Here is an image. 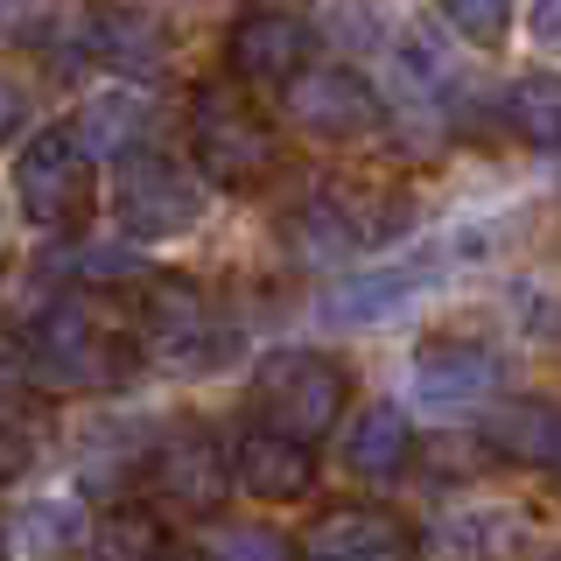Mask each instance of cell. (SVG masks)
I'll return each instance as SVG.
<instances>
[{
    "label": "cell",
    "mask_w": 561,
    "mask_h": 561,
    "mask_svg": "<svg viewBox=\"0 0 561 561\" xmlns=\"http://www.w3.org/2000/svg\"><path fill=\"white\" fill-rule=\"evenodd\" d=\"M253 400L267 414V428L295 435V443L316 449V435H330L351 408V373L330 351H309V344H288V351H267L253 373Z\"/></svg>",
    "instance_id": "6da1fadb"
},
{
    "label": "cell",
    "mask_w": 561,
    "mask_h": 561,
    "mask_svg": "<svg viewBox=\"0 0 561 561\" xmlns=\"http://www.w3.org/2000/svg\"><path fill=\"white\" fill-rule=\"evenodd\" d=\"M190 148H197V169L218 190H260L280 162L274 127L232 92V84H197V92H190Z\"/></svg>",
    "instance_id": "7a4b0ae2"
},
{
    "label": "cell",
    "mask_w": 561,
    "mask_h": 561,
    "mask_svg": "<svg viewBox=\"0 0 561 561\" xmlns=\"http://www.w3.org/2000/svg\"><path fill=\"white\" fill-rule=\"evenodd\" d=\"M14 204H22V218L35 232H57V239L92 218L99 175L84 162V148L70 140V127H49L22 148V162H14Z\"/></svg>",
    "instance_id": "3957f363"
},
{
    "label": "cell",
    "mask_w": 561,
    "mask_h": 561,
    "mask_svg": "<svg viewBox=\"0 0 561 561\" xmlns=\"http://www.w3.org/2000/svg\"><path fill=\"white\" fill-rule=\"evenodd\" d=\"M22 358H28V379H35V386H57V393H78V386L119 379L113 337L99 330V316L84 309L78 295H64V302H49L43 316H35L28 337H22Z\"/></svg>",
    "instance_id": "277c9868"
},
{
    "label": "cell",
    "mask_w": 561,
    "mask_h": 561,
    "mask_svg": "<svg viewBox=\"0 0 561 561\" xmlns=\"http://www.w3.org/2000/svg\"><path fill=\"white\" fill-rule=\"evenodd\" d=\"M113 210L127 225V239H183L204 218V190L183 162H169L154 148H134V154H119Z\"/></svg>",
    "instance_id": "5b68a950"
},
{
    "label": "cell",
    "mask_w": 561,
    "mask_h": 561,
    "mask_svg": "<svg viewBox=\"0 0 561 561\" xmlns=\"http://www.w3.org/2000/svg\"><path fill=\"white\" fill-rule=\"evenodd\" d=\"M309 49H316L309 14L280 8V0H253L225 28V70L239 84H295L309 70Z\"/></svg>",
    "instance_id": "8992f818"
},
{
    "label": "cell",
    "mask_w": 561,
    "mask_h": 561,
    "mask_svg": "<svg viewBox=\"0 0 561 561\" xmlns=\"http://www.w3.org/2000/svg\"><path fill=\"white\" fill-rule=\"evenodd\" d=\"M210 295L183 274H154L140 288V344H148L154 365H175V373H197V365H218L225 351L210 344Z\"/></svg>",
    "instance_id": "52a82bcc"
},
{
    "label": "cell",
    "mask_w": 561,
    "mask_h": 561,
    "mask_svg": "<svg viewBox=\"0 0 561 561\" xmlns=\"http://www.w3.org/2000/svg\"><path fill=\"white\" fill-rule=\"evenodd\" d=\"M148 478L162 491V505L190 519H210L225 505V484H232V456L218 449V435L204 421H175L162 443L148 449Z\"/></svg>",
    "instance_id": "ba28073f"
},
{
    "label": "cell",
    "mask_w": 561,
    "mask_h": 561,
    "mask_svg": "<svg viewBox=\"0 0 561 561\" xmlns=\"http://www.w3.org/2000/svg\"><path fill=\"white\" fill-rule=\"evenodd\" d=\"M280 92H288V119L316 140H358V134L379 127V92L344 64H309Z\"/></svg>",
    "instance_id": "9c48e42d"
},
{
    "label": "cell",
    "mask_w": 561,
    "mask_h": 561,
    "mask_svg": "<svg viewBox=\"0 0 561 561\" xmlns=\"http://www.w3.org/2000/svg\"><path fill=\"white\" fill-rule=\"evenodd\" d=\"M499 379H505L499 351L478 337H435L414 351V400L421 408H443V414L478 408V400L499 393Z\"/></svg>",
    "instance_id": "30bf717a"
},
{
    "label": "cell",
    "mask_w": 561,
    "mask_h": 561,
    "mask_svg": "<svg viewBox=\"0 0 561 561\" xmlns=\"http://www.w3.org/2000/svg\"><path fill=\"white\" fill-rule=\"evenodd\" d=\"M225 456H232V484L253 491L260 505H295V499L316 491V449L295 443V435H280V428H267V421H253Z\"/></svg>",
    "instance_id": "8fae6325"
},
{
    "label": "cell",
    "mask_w": 561,
    "mask_h": 561,
    "mask_svg": "<svg viewBox=\"0 0 561 561\" xmlns=\"http://www.w3.org/2000/svg\"><path fill=\"white\" fill-rule=\"evenodd\" d=\"M309 561H408L414 554V526L386 505H330L302 540Z\"/></svg>",
    "instance_id": "7c38bea8"
},
{
    "label": "cell",
    "mask_w": 561,
    "mask_h": 561,
    "mask_svg": "<svg viewBox=\"0 0 561 561\" xmlns=\"http://www.w3.org/2000/svg\"><path fill=\"white\" fill-rule=\"evenodd\" d=\"M414 463V421L408 408H393V400H373V408H358L344 421V470L365 484H393L408 478Z\"/></svg>",
    "instance_id": "4fadbf2b"
},
{
    "label": "cell",
    "mask_w": 561,
    "mask_h": 561,
    "mask_svg": "<svg viewBox=\"0 0 561 561\" xmlns=\"http://www.w3.org/2000/svg\"><path fill=\"white\" fill-rule=\"evenodd\" d=\"M92 57L119 78H162L169 64V35L148 8L134 0H113V8H92Z\"/></svg>",
    "instance_id": "5bb4252c"
},
{
    "label": "cell",
    "mask_w": 561,
    "mask_h": 561,
    "mask_svg": "<svg viewBox=\"0 0 561 561\" xmlns=\"http://www.w3.org/2000/svg\"><path fill=\"white\" fill-rule=\"evenodd\" d=\"M484 443L499 449L505 463L554 470V456H561V400H505V408L484 421Z\"/></svg>",
    "instance_id": "9a60e30c"
},
{
    "label": "cell",
    "mask_w": 561,
    "mask_h": 561,
    "mask_svg": "<svg viewBox=\"0 0 561 561\" xmlns=\"http://www.w3.org/2000/svg\"><path fill=\"white\" fill-rule=\"evenodd\" d=\"M330 210L344 218L351 245H386V239L408 232L414 197L400 183H337V190H330Z\"/></svg>",
    "instance_id": "2e32d148"
},
{
    "label": "cell",
    "mask_w": 561,
    "mask_h": 561,
    "mask_svg": "<svg viewBox=\"0 0 561 561\" xmlns=\"http://www.w3.org/2000/svg\"><path fill=\"white\" fill-rule=\"evenodd\" d=\"M414 288H421V274H414V267L351 274V280H337V288L323 295V316H330V323H379V316L408 309V302H414Z\"/></svg>",
    "instance_id": "e0dca14e"
},
{
    "label": "cell",
    "mask_w": 561,
    "mask_h": 561,
    "mask_svg": "<svg viewBox=\"0 0 561 561\" xmlns=\"http://www.w3.org/2000/svg\"><path fill=\"white\" fill-rule=\"evenodd\" d=\"M499 119L526 140V148H561V78H554V70H534V78H519L513 92H505Z\"/></svg>",
    "instance_id": "ac0fdd59"
},
{
    "label": "cell",
    "mask_w": 561,
    "mask_h": 561,
    "mask_svg": "<svg viewBox=\"0 0 561 561\" xmlns=\"http://www.w3.org/2000/svg\"><path fill=\"white\" fill-rule=\"evenodd\" d=\"M134 134H140V105L127 92H113V99H99V105H84L78 113V127H70V140L84 148V162H119V154H134Z\"/></svg>",
    "instance_id": "d6986e66"
},
{
    "label": "cell",
    "mask_w": 561,
    "mask_h": 561,
    "mask_svg": "<svg viewBox=\"0 0 561 561\" xmlns=\"http://www.w3.org/2000/svg\"><path fill=\"white\" fill-rule=\"evenodd\" d=\"M288 253L302 260V267H330V260L351 253V232H344L337 210H330V197H316L288 218Z\"/></svg>",
    "instance_id": "ffe728a7"
},
{
    "label": "cell",
    "mask_w": 561,
    "mask_h": 561,
    "mask_svg": "<svg viewBox=\"0 0 561 561\" xmlns=\"http://www.w3.org/2000/svg\"><path fill=\"white\" fill-rule=\"evenodd\" d=\"M92 561H162V526L134 513V505H119L92 526Z\"/></svg>",
    "instance_id": "44dd1931"
},
{
    "label": "cell",
    "mask_w": 561,
    "mask_h": 561,
    "mask_svg": "<svg viewBox=\"0 0 561 561\" xmlns=\"http://www.w3.org/2000/svg\"><path fill=\"white\" fill-rule=\"evenodd\" d=\"M302 548H295L280 526H267V519H239V526H218L210 534V554L204 561H295Z\"/></svg>",
    "instance_id": "7402d4cb"
},
{
    "label": "cell",
    "mask_w": 561,
    "mask_h": 561,
    "mask_svg": "<svg viewBox=\"0 0 561 561\" xmlns=\"http://www.w3.org/2000/svg\"><path fill=\"white\" fill-rule=\"evenodd\" d=\"M449 540L470 561H513L519 554V519L513 513H456L449 519Z\"/></svg>",
    "instance_id": "603a6c76"
},
{
    "label": "cell",
    "mask_w": 561,
    "mask_h": 561,
    "mask_svg": "<svg viewBox=\"0 0 561 561\" xmlns=\"http://www.w3.org/2000/svg\"><path fill=\"white\" fill-rule=\"evenodd\" d=\"M435 8H443V22L478 49H499L505 35H513V0H435Z\"/></svg>",
    "instance_id": "cb8c5ba5"
},
{
    "label": "cell",
    "mask_w": 561,
    "mask_h": 561,
    "mask_svg": "<svg viewBox=\"0 0 561 561\" xmlns=\"http://www.w3.org/2000/svg\"><path fill=\"white\" fill-rule=\"evenodd\" d=\"M148 449H154V443H148ZM148 449H140L134 428H105V443H92V456H84V478H92L99 491H119L134 470H148Z\"/></svg>",
    "instance_id": "d4e9b609"
},
{
    "label": "cell",
    "mask_w": 561,
    "mask_h": 561,
    "mask_svg": "<svg viewBox=\"0 0 561 561\" xmlns=\"http://www.w3.org/2000/svg\"><path fill=\"white\" fill-rule=\"evenodd\" d=\"M443 57H449V49L435 43L428 28H408V35H400V78H408L414 92H435V84L449 78V64H443Z\"/></svg>",
    "instance_id": "484cf974"
},
{
    "label": "cell",
    "mask_w": 561,
    "mask_h": 561,
    "mask_svg": "<svg viewBox=\"0 0 561 561\" xmlns=\"http://www.w3.org/2000/svg\"><path fill=\"white\" fill-rule=\"evenodd\" d=\"M78 274L84 280H113V274H140V260H134V245H84Z\"/></svg>",
    "instance_id": "4316f807"
},
{
    "label": "cell",
    "mask_w": 561,
    "mask_h": 561,
    "mask_svg": "<svg viewBox=\"0 0 561 561\" xmlns=\"http://www.w3.org/2000/svg\"><path fill=\"white\" fill-rule=\"evenodd\" d=\"M28 463H35V435L22 421H0V484H14Z\"/></svg>",
    "instance_id": "83f0119b"
},
{
    "label": "cell",
    "mask_w": 561,
    "mask_h": 561,
    "mask_svg": "<svg viewBox=\"0 0 561 561\" xmlns=\"http://www.w3.org/2000/svg\"><path fill=\"white\" fill-rule=\"evenodd\" d=\"M49 0H0V35H43Z\"/></svg>",
    "instance_id": "f1b7e54d"
},
{
    "label": "cell",
    "mask_w": 561,
    "mask_h": 561,
    "mask_svg": "<svg viewBox=\"0 0 561 561\" xmlns=\"http://www.w3.org/2000/svg\"><path fill=\"white\" fill-rule=\"evenodd\" d=\"M526 28H534V43H540V49H554V57H561V0H534Z\"/></svg>",
    "instance_id": "f546056e"
},
{
    "label": "cell",
    "mask_w": 561,
    "mask_h": 561,
    "mask_svg": "<svg viewBox=\"0 0 561 561\" xmlns=\"http://www.w3.org/2000/svg\"><path fill=\"white\" fill-rule=\"evenodd\" d=\"M22 119H28L22 84H8V78H0V140H14V134H22Z\"/></svg>",
    "instance_id": "4dcf8cb0"
},
{
    "label": "cell",
    "mask_w": 561,
    "mask_h": 561,
    "mask_svg": "<svg viewBox=\"0 0 561 561\" xmlns=\"http://www.w3.org/2000/svg\"><path fill=\"white\" fill-rule=\"evenodd\" d=\"M554 478H561V456H554Z\"/></svg>",
    "instance_id": "1f68e13d"
},
{
    "label": "cell",
    "mask_w": 561,
    "mask_h": 561,
    "mask_svg": "<svg viewBox=\"0 0 561 561\" xmlns=\"http://www.w3.org/2000/svg\"><path fill=\"white\" fill-rule=\"evenodd\" d=\"M183 561H204V554H183Z\"/></svg>",
    "instance_id": "d6a6232c"
},
{
    "label": "cell",
    "mask_w": 561,
    "mask_h": 561,
    "mask_svg": "<svg viewBox=\"0 0 561 561\" xmlns=\"http://www.w3.org/2000/svg\"><path fill=\"white\" fill-rule=\"evenodd\" d=\"M548 561H561V548H554V554H548Z\"/></svg>",
    "instance_id": "836d02e7"
}]
</instances>
